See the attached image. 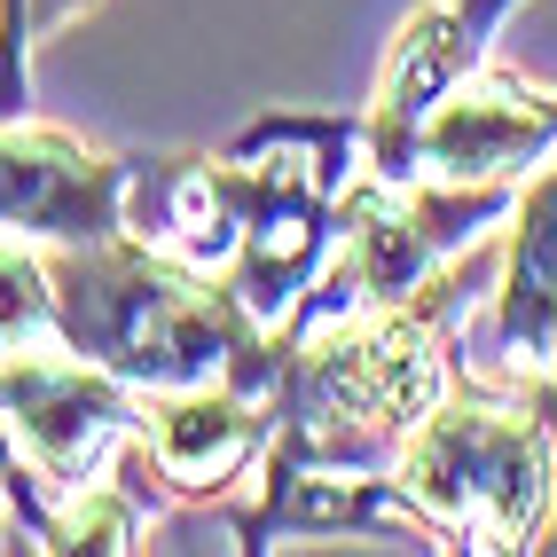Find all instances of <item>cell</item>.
<instances>
[{
	"label": "cell",
	"instance_id": "7a4b0ae2",
	"mask_svg": "<svg viewBox=\"0 0 557 557\" xmlns=\"http://www.w3.org/2000/svg\"><path fill=\"white\" fill-rule=\"evenodd\" d=\"M393 487L463 549H534L557 495V424L527 393H448L400 440Z\"/></svg>",
	"mask_w": 557,
	"mask_h": 557
},
{
	"label": "cell",
	"instance_id": "277c9868",
	"mask_svg": "<svg viewBox=\"0 0 557 557\" xmlns=\"http://www.w3.org/2000/svg\"><path fill=\"white\" fill-rule=\"evenodd\" d=\"M549 150H557V95L487 55L471 79H456L432 102V119L408 141L400 181H471V189H487V181H518Z\"/></svg>",
	"mask_w": 557,
	"mask_h": 557
},
{
	"label": "cell",
	"instance_id": "8992f818",
	"mask_svg": "<svg viewBox=\"0 0 557 557\" xmlns=\"http://www.w3.org/2000/svg\"><path fill=\"white\" fill-rule=\"evenodd\" d=\"M487 354H495L487 385H503V393L542 400V385H557V150L510 197V244H503Z\"/></svg>",
	"mask_w": 557,
	"mask_h": 557
},
{
	"label": "cell",
	"instance_id": "52a82bcc",
	"mask_svg": "<svg viewBox=\"0 0 557 557\" xmlns=\"http://www.w3.org/2000/svg\"><path fill=\"white\" fill-rule=\"evenodd\" d=\"M268 432H275L268 393L220 377V385H189V393H141L134 448L181 495H220L251 456H268Z\"/></svg>",
	"mask_w": 557,
	"mask_h": 557
},
{
	"label": "cell",
	"instance_id": "ba28073f",
	"mask_svg": "<svg viewBox=\"0 0 557 557\" xmlns=\"http://www.w3.org/2000/svg\"><path fill=\"white\" fill-rule=\"evenodd\" d=\"M542 400H549V424H557V385H542Z\"/></svg>",
	"mask_w": 557,
	"mask_h": 557
},
{
	"label": "cell",
	"instance_id": "3957f363",
	"mask_svg": "<svg viewBox=\"0 0 557 557\" xmlns=\"http://www.w3.org/2000/svg\"><path fill=\"white\" fill-rule=\"evenodd\" d=\"M134 158L87 150L63 126L0 119V236L16 244H102L126 236Z\"/></svg>",
	"mask_w": 557,
	"mask_h": 557
},
{
	"label": "cell",
	"instance_id": "6da1fadb",
	"mask_svg": "<svg viewBox=\"0 0 557 557\" xmlns=\"http://www.w3.org/2000/svg\"><path fill=\"white\" fill-rule=\"evenodd\" d=\"M48 283L63 346L102 361L134 393H189L220 377L275 393L283 338L268 322H251L220 275L141 244L134 228L102 244H55Z\"/></svg>",
	"mask_w": 557,
	"mask_h": 557
},
{
	"label": "cell",
	"instance_id": "5b68a950",
	"mask_svg": "<svg viewBox=\"0 0 557 557\" xmlns=\"http://www.w3.org/2000/svg\"><path fill=\"white\" fill-rule=\"evenodd\" d=\"M518 0H432L417 9L393 48H385V71H377V95H369V119H361V150H369V173L377 181H400L408 173V141L432 119V102L448 95L456 79H471L487 63V40L503 32V16Z\"/></svg>",
	"mask_w": 557,
	"mask_h": 557
}]
</instances>
